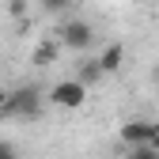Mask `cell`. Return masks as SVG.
I'll use <instances>...</instances> for the list:
<instances>
[{"label": "cell", "mask_w": 159, "mask_h": 159, "mask_svg": "<svg viewBox=\"0 0 159 159\" xmlns=\"http://www.w3.org/2000/svg\"><path fill=\"white\" fill-rule=\"evenodd\" d=\"M46 110V91L38 87V84H23L19 91L8 95V102L0 114H11V117H23V121H34V117H42Z\"/></svg>", "instance_id": "obj_1"}, {"label": "cell", "mask_w": 159, "mask_h": 159, "mask_svg": "<svg viewBox=\"0 0 159 159\" xmlns=\"http://www.w3.org/2000/svg\"><path fill=\"white\" fill-rule=\"evenodd\" d=\"M117 136H121L125 148H155L159 152V121H152V117H133V121H125Z\"/></svg>", "instance_id": "obj_2"}, {"label": "cell", "mask_w": 159, "mask_h": 159, "mask_svg": "<svg viewBox=\"0 0 159 159\" xmlns=\"http://www.w3.org/2000/svg\"><path fill=\"white\" fill-rule=\"evenodd\" d=\"M57 46H61V49H76V53H84V49L95 46V27L87 23V19H61Z\"/></svg>", "instance_id": "obj_3"}, {"label": "cell", "mask_w": 159, "mask_h": 159, "mask_svg": "<svg viewBox=\"0 0 159 159\" xmlns=\"http://www.w3.org/2000/svg\"><path fill=\"white\" fill-rule=\"evenodd\" d=\"M46 98H49V106H57V110H80L87 102V87H80L76 80H57Z\"/></svg>", "instance_id": "obj_4"}, {"label": "cell", "mask_w": 159, "mask_h": 159, "mask_svg": "<svg viewBox=\"0 0 159 159\" xmlns=\"http://www.w3.org/2000/svg\"><path fill=\"white\" fill-rule=\"evenodd\" d=\"M72 80H76L80 87H87V91H91V87H98V84H102L106 76H102V68H98V61H95V57H84V61L76 65V76H72Z\"/></svg>", "instance_id": "obj_5"}, {"label": "cell", "mask_w": 159, "mask_h": 159, "mask_svg": "<svg viewBox=\"0 0 159 159\" xmlns=\"http://www.w3.org/2000/svg\"><path fill=\"white\" fill-rule=\"evenodd\" d=\"M95 61H98V68H102V76H114L117 68H121V61H125V46L114 42V46H106L102 53H98Z\"/></svg>", "instance_id": "obj_6"}, {"label": "cell", "mask_w": 159, "mask_h": 159, "mask_svg": "<svg viewBox=\"0 0 159 159\" xmlns=\"http://www.w3.org/2000/svg\"><path fill=\"white\" fill-rule=\"evenodd\" d=\"M57 57H61V46H57V42H49V38H46V42H38V46H34L30 61H34L38 68H46V65H53V61H57Z\"/></svg>", "instance_id": "obj_7"}, {"label": "cell", "mask_w": 159, "mask_h": 159, "mask_svg": "<svg viewBox=\"0 0 159 159\" xmlns=\"http://www.w3.org/2000/svg\"><path fill=\"white\" fill-rule=\"evenodd\" d=\"M42 11L53 19H65V15H72V0H42Z\"/></svg>", "instance_id": "obj_8"}, {"label": "cell", "mask_w": 159, "mask_h": 159, "mask_svg": "<svg viewBox=\"0 0 159 159\" xmlns=\"http://www.w3.org/2000/svg\"><path fill=\"white\" fill-rule=\"evenodd\" d=\"M125 159H159V152H155V148H129Z\"/></svg>", "instance_id": "obj_9"}, {"label": "cell", "mask_w": 159, "mask_h": 159, "mask_svg": "<svg viewBox=\"0 0 159 159\" xmlns=\"http://www.w3.org/2000/svg\"><path fill=\"white\" fill-rule=\"evenodd\" d=\"M0 159H19V152H15L8 140H0Z\"/></svg>", "instance_id": "obj_10"}, {"label": "cell", "mask_w": 159, "mask_h": 159, "mask_svg": "<svg viewBox=\"0 0 159 159\" xmlns=\"http://www.w3.org/2000/svg\"><path fill=\"white\" fill-rule=\"evenodd\" d=\"M8 8H11V15H23V8H27V4H23V0H11Z\"/></svg>", "instance_id": "obj_11"}, {"label": "cell", "mask_w": 159, "mask_h": 159, "mask_svg": "<svg viewBox=\"0 0 159 159\" xmlns=\"http://www.w3.org/2000/svg\"><path fill=\"white\" fill-rule=\"evenodd\" d=\"M4 102H8V91H4V87H0V110H4Z\"/></svg>", "instance_id": "obj_12"}, {"label": "cell", "mask_w": 159, "mask_h": 159, "mask_svg": "<svg viewBox=\"0 0 159 159\" xmlns=\"http://www.w3.org/2000/svg\"><path fill=\"white\" fill-rule=\"evenodd\" d=\"M155 84H159V68H155Z\"/></svg>", "instance_id": "obj_13"}]
</instances>
